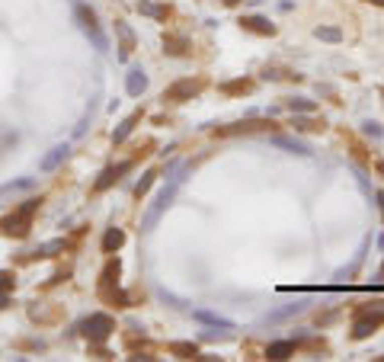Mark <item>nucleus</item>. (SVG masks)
<instances>
[{
  "instance_id": "9b49d317",
  "label": "nucleus",
  "mask_w": 384,
  "mask_h": 362,
  "mask_svg": "<svg viewBox=\"0 0 384 362\" xmlns=\"http://www.w3.org/2000/svg\"><path fill=\"white\" fill-rule=\"evenodd\" d=\"M16 282H13V276L10 272H0V292H7V288H13Z\"/></svg>"
},
{
  "instance_id": "1a4fd4ad",
  "label": "nucleus",
  "mask_w": 384,
  "mask_h": 362,
  "mask_svg": "<svg viewBox=\"0 0 384 362\" xmlns=\"http://www.w3.org/2000/svg\"><path fill=\"white\" fill-rule=\"evenodd\" d=\"M247 90H253L250 81H237V84H228V87H224V93H247Z\"/></svg>"
},
{
  "instance_id": "6e6552de",
  "label": "nucleus",
  "mask_w": 384,
  "mask_h": 362,
  "mask_svg": "<svg viewBox=\"0 0 384 362\" xmlns=\"http://www.w3.org/2000/svg\"><path fill=\"white\" fill-rule=\"evenodd\" d=\"M266 122H240V125H234V128H221L218 135H234V131H256V128H263Z\"/></svg>"
},
{
  "instance_id": "f257e3e1",
  "label": "nucleus",
  "mask_w": 384,
  "mask_h": 362,
  "mask_svg": "<svg viewBox=\"0 0 384 362\" xmlns=\"http://www.w3.org/2000/svg\"><path fill=\"white\" fill-rule=\"evenodd\" d=\"M39 211V199H29L26 205H20L13 211V215H7L4 222H0V231H4L7 237H26L32 228V215Z\"/></svg>"
},
{
  "instance_id": "20e7f679",
  "label": "nucleus",
  "mask_w": 384,
  "mask_h": 362,
  "mask_svg": "<svg viewBox=\"0 0 384 362\" xmlns=\"http://www.w3.org/2000/svg\"><path fill=\"white\" fill-rule=\"evenodd\" d=\"M295 352V343H272V346L266 349V356L269 359H288Z\"/></svg>"
},
{
  "instance_id": "39448f33",
  "label": "nucleus",
  "mask_w": 384,
  "mask_h": 362,
  "mask_svg": "<svg viewBox=\"0 0 384 362\" xmlns=\"http://www.w3.org/2000/svg\"><path fill=\"white\" fill-rule=\"evenodd\" d=\"M243 26H247V29H253V32H263V35H272L275 29L272 26H269L266 20H259V16H247V20H240Z\"/></svg>"
},
{
  "instance_id": "9d476101",
  "label": "nucleus",
  "mask_w": 384,
  "mask_h": 362,
  "mask_svg": "<svg viewBox=\"0 0 384 362\" xmlns=\"http://www.w3.org/2000/svg\"><path fill=\"white\" fill-rule=\"evenodd\" d=\"M170 349H173V352H179V356H186V359H189V356H196V346H189V343H173Z\"/></svg>"
},
{
  "instance_id": "f8f14e48",
  "label": "nucleus",
  "mask_w": 384,
  "mask_h": 362,
  "mask_svg": "<svg viewBox=\"0 0 384 362\" xmlns=\"http://www.w3.org/2000/svg\"><path fill=\"white\" fill-rule=\"evenodd\" d=\"M317 35H320V39H330V42H336V39H339V32H336V29H317Z\"/></svg>"
},
{
  "instance_id": "0eeeda50",
  "label": "nucleus",
  "mask_w": 384,
  "mask_h": 362,
  "mask_svg": "<svg viewBox=\"0 0 384 362\" xmlns=\"http://www.w3.org/2000/svg\"><path fill=\"white\" fill-rule=\"evenodd\" d=\"M122 241H125V234H122V231H116V228H112V231L106 234V241H103V250H106V253H112V250H119V247H122Z\"/></svg>"
},
{
  "instance_id": "4468645a",
  "label": "nucleus",
  "mask_w": 384,
  "mask_h": 362,
  "mask_svg": "<svg viewBox=\"0 0 384 362\" xmlns=\"http://www.w3.org/2000/svg\"><path fill=\"white\" fill-rule=\"evenodd\" d=\"M374 4H384V0H374Z\"/></svg>"
},
{
  "instance_id": "ddd939ff",
  "label": "nucleus",
  "mask_w": 384,
  "mask_h": 362,
  "mask_svg": "<svg viewBox=\"0 0 384 362\" xmlns=\"http://www.w3.org/2000/svg\"><path fill=\"white\" fill-rule=\"evenodd\" d=\"M224 4H237V0H224Z\"/></svg>"
},
{
  "instance_id": "423d86ee",
  "label": "nucleus",
  "mask_w": 384,
  "mask_h": 362,
  "mask_svg": "<svg viewBox=\"0 0 384 362\" xmlns=\"http://www.w3.org/2000/svg\"><path fill=\"white\" fill-rule=\"evenodd\" d=\"M128 167H132V164H119V167H112V170H106V173H103V180L96 183V189H106L112 180H119V173H125V170H128Z\"/></svg>"
},
{
  "instance_id": "7ed1b4c3",
  "label": "nucleus",
  "mask_w": 384,
  "mask_h": 362,
  "mask_svg": "<svg viewBox=\"0 0 384 362\" xmlns=\"http://www.w3.org/2000/svg\"><path fill=\"white\" fill-rule=\"evenodd\" d=\"M205 87V81H192V77H186V81H179V84H173L170 90H163V100L167 103H182V100H192L199 90Z\"/></svg>"
},
{
  "instance_id": "f03ea898",
  "label": "nucleus",
  "mask_w": 384,
  "mask_h": 362,
  "mask_svg": "<svg viewBox=\"0 0 384 362\" xmlns=\"http://www.w3.org/2000/svg\"><path fill=\"white\" fill-rule=\"evenodd\" d=\"M80 330H83V337H90L93 343H103V340H109L112 330H116V321H112L109 314H96V317L80 324Z\"/></svg>"
}]
</instances>
